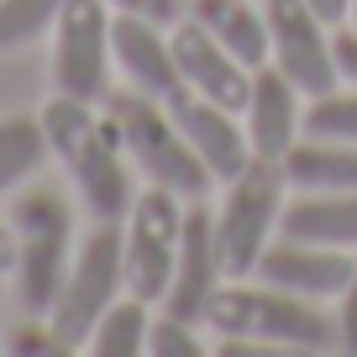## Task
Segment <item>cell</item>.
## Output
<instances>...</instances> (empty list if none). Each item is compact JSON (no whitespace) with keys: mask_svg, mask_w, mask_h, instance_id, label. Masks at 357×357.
<instances>
[{"mask_svg":"<svg viewBox=\"0 0 357 357\" xmlns=\"http://www.w3.org/2000/svg\"><path fill=\"white\" fill-rule=\"evenodd\" d=\"M279 236L357 252V190H289Z\"/></svg>","mask_w":357,"mask_h":357,"instance_id":"obj_16","label":"cell"},{"mask_svg":"<svg viewBox=\"0 0 357 357\" xmlns=\"http://www.w3.org/2000/svg\"><path fill=\"white\" fill-rule=\"evenodd\" d=\"M352 268H357V252L300 242V236H273L268 252L257 257L252 279L273 284V289H289V294H305V300H342V289L352 284Z\"/></svg>","mask_w":357,"mask_h":357,"instance_id":"obj_12","label":"cell"},{"mask_svg":"<svg viewBox=\"0 0 357 357\" xmlns=\"http://www.w3.org/2000/svg\"><path fill=\"white\" fill-rule=\"evenodd\" d=\"M226 268H221V247H215V215L205 200L184 205V236H178V263H174V284L163 294L168 315H184V321L200 326L211 294L221 289Z\"/></svg>","mask_w":357,"mask_h":357,"instance_id":"obj_13","label":"cell"},{"mask_svg":"<svg viewBox=\"0 0 357 357\" xmlns=\"http://www.w3.org/2000/svg\"><path fill=\"white\" fill-rule=\"evenodd\" d=\"M336 74L342 84H357V26H336Z\"/></svg>","mask_w":357,"mask_h":357,"instance_id":"obj_27","label":"cell"},{"mask_svg":"<svg viewBox=\"0 0 357 357\" xmlns=\"http://www.w3.org/2000/svg\"><path fill=\"white\" fill-rule=\"evenodd\" d=\"M242 126H247V142H252L257 158L284 163V153L305 137V89L294 84L289 74H279L273 63L252 68V89H247V105H242Z\"/></svg>","mask_w":357,"mask_h":357,"instance_id":"obj_14","label":"cell"},{"mask_svg":"<svg viewBox=\"0 0 357 357\" xmlns=\"http://www.w3.org/2000/svg\"><path fill=\"white\" fill-rule=\"evenodd\" d=\"M184 195L163 184H142L132 211L121 215V263H126V289L142 294L147 305H163L178 263V236H184Z\"/></svg>","mask_w":357,"mask_h":357,"instance_id":"obj_7","label":"cell"},{"mask_svg":"<svg viewBox=\"0 0 357 357\" xmlns=\"http://www.w3.org/2000/svg\"><path fill=\"white\" fill-rule=\"evenodd\" d=\"M111 26H116V11L105 0H68L63 6V16L53 26V89L58 95L105 105L111 68H116Z\"/></svg>","mask_w":357,"mask_h":357,"instance_id":"obj_8","label":"cell"},{"mask_svg":"<svg viewBox=\"0 0 357 357\" xmlns=\"http://www.w3.org/2000/svg\"><path fill=\"white\" fill-rule=\"evenodd\" d=\"M47 132H43V116H0V195H11L16 184L37 174L47 163Z\"/></svg>","mask_w":357,"mask_h":357,"instance_id":"obj_20","label":"cell"},{"mask_svg":"<svg viewBox=\"0 0 357 357\" xmlns=\"http://www.w3.org/2000/svg\"><path fill=\"white\" fill-rule=\"evenodd\" d=\"M200 326L215 331V342L242 336V342H263L284 357L336 352L342 347V326L326 310V300H305V294L273 289L263 279H221V289L211 294Z\"/></svg>","mask_w":357,"mask_h":357,"instance_id":"obj_2","label":"cell"},{"mask_svg":"<svg viewBox=\"0 0 357 357\" xmlns=\"http://www.w3.org/2000/svg\"><path fill=\"white\" fill-rule=\"evenodd\" d=\"M126 294V263H121V221H95L74 242L68 273L58 284V300L47 310V326L58 331V342L68 352L89 342L95 321Z\"/></svg>","mask_w":357,"mask_h":357,"instance_id":"obj_6","label":"cell"},{"mask_svg":"<svg viewBox=\"0 0 357 357\" xmlns=\"http://www.w3.org/2000/svg\"><path fill=\"white\" fill-rule=\"evenodd\" d=\"M284 200H289V178L273 158H252L236 178L221 184V200L211 205V215H215V247H221L226 279H252L257 257L279 236Z\"/></svg>","mask_w":357,"mask_h":357,"instance_id":"obj_4","label":"cell"},{"mask_svg":"<svg viewBox=\"0 0 357 357\" xmlns=\"http://www.w3.org/2000/svg\"><path fill=\"white\" fill-rule=\"evenodd\" d=\"M111 53L121 68L126 84H137L142 95L168 100L178 89V63H174V43H168V26L142 22V16H116L111 26Z\"/></svg>","mask_w":357,"mask_h":357,"instance_id":"obj_15","label":"cell"},{"mask_svg":"<svg viewBox=\"0 0 357 357\" xmlns=\"http://www.w3.org/2000/svg\"><path fill=\"white\" fill-rule=\"evenodd\" d=\"M305 137L357 142V84H336L315 100H305Z\"/></svg>","mask_w":357,"mask_h":357,"instance_id":"obj_22","label":"cell"},{"mask_svg":"<svg viewBox=\"0 0 357 357\" xmlns=\"http://www.w3.org/2000/svg\"><path fill=\"white\" fill-rule=\"evenodd\" d=\"M11 268H16V226L0 221V279H11Z\"/></svg>","mask_w":357,"mask_h":357,"instance_id":"obj_28","label":"cell"},{"mask_svg":"<svg viewBox=\"0 0 357 357\" xmlns=\"http://www.w3.org/2000/svg\"><path fill=\"white\" fill-rule=\"evenodd\" d=\"M205 326L184 321V315H153V326H147V352L153 357H200L205 342H200Z\"/></svg>","mask_w":357,"mask_h":357,"instance_id":"obj_23","label":"cell"},{"mask_svg":"<svg viewBox=\"0 0 357 357\" xmlns=\"http://www.w3.org/2000/svg\"><path fill=\"white\" fill-rule=\"evenodd\" d=\"M347 26H357V0H352V11H347Z\"/></svg>","mask_w":357,"mask_h":357,"instance_id":"obj_30","label":"cell"},{"mask_svg":"<svg viewBox=\"0 0 357 357\" xmlns=\"http://www.w3.org/2000/svg\"><path fill=\"white\" fill-rule=\"evenodd\" d=\"M336 326H342V352H357V268H352V284L336 300Z\"/></svg>","mask_w":357,"mask_h":357,"instance_id":"obj_26","label":"cell"},{"mask_svg":"<svg viewBox=\"0 0 357 357\" xmlns=\"http://www.w3.org/2000/svg\"><path fill=\"white\" fill-rule=\"evenodd\" d=\"M63 6L68 0H0V53H16V47L53 37Z\"/></svg>","mask_w":357,"mask_h":357,"instance_id":"obj_21","label":"cell"},{"mask_svg":"<svg viewBox=\"0 0 357 357\" xmlns=\"http://www.w3.org/2000/svg\"><path fill=\"white\" fill-rule=\"evenodd\" d=\"M11 226H16V268H11L16 305L26 315H47L68 273V257H74L68 200L58 190H26L11 205Z\"/></svg>","mask_w":357,"mask_h":357,"instance_id":"obj_5","label":"cell"},{"mask_svg":"<svg viewBox=\"0 0 357 357\" xmlns=\"http://www.w3.org/2000/svg\"><path fill=\"white\" fill-rule=\"evenodd\" d=\"M168 111H174V121H178V132H184V142L195 147V158L211 168L215 190H221L226 178H236V174H242V168L257 158L252 142H247L242 111H226V105L205 100V95H195V89H184V84L168 95Z\"/></svg>","mask_w":357,"mask_h":357,"instance_id":"obj_11","label":"cell"},{"mask_svg":"<svg viewBox=\"0 0 357 357\" xmlns=\"http://www.w3.org/2000/svg\"><path fill=\"white\" fill-rule=\"evenodd\" d=\"M6 352L11 357H58V352H68V347L58 342L47 315H26V326H16V331L6 336Z\"/></svg>","mask_w":357,"mask_h":357,"instance_id":"obj_24","label":"cell"},{"mask_svg":"<svg viewBox=\"0 0 357 357\" xmlns=\"http://www.w3.org/2000/svg\"><path fill=\"white\" fill-rule=\"evenodd\" d=\"M168 43H174V63H178V84L184 89L226 105V111H242L247 105L252 68H247L200 16H178V22L168 26Z\"/></svg>","mask_w":357,"mask_h":357,"instance_id":"obj_10","label":"cell"},{"mask_svg":"<svg viewBox=\"0 0 357 357\" xmlns=\"http://www.w3.org/2000/svg\"><path fill=\"white\" fill-rule=\"evenodd\" d=\"M279 168L289 178V190H357V142L300 137Z\"/></svg>","mask_w":357,"mask_h":357,"instance_id":"obj_17","label":"cell"},{"mask_svg":"<svg viewBox=\"0 0 357 357\" xmlns=\"http://www.w3.org/2000/svg\"><path fill=\"white\" fill-rule=\"evenodd\" d=\"M268 16V63L305 89V100L342 84L336 74V26L315 16L310 0H263Z\"/></svg>","mask_w":357,"mask_h":357,"instance_id":"obj_9","label":"cell"},{"mask_svg":"<svg viewBox=\"0 0 357 357\" xmlns=\"http://www.w3.org/2000/svg\"><path fill=\"white\" fill-rule=\"evenodd\" d=\"M147 326H153V305L126 289L121 300L95 321L84 352H95V357H137V352H147Z\"/></svg>","mask_w":357,"mask_h":357,"instance_id":"obj_19","label":"cell"},{"mask_svg":"<svg viewBox=\"0 0 357 357\" xmlns=\"http://www.w3.org/2000/svg\"><path fill=\"white\" fill-rule=\"evenodd\" d=\"M43 132H47V153L68 168L79 200L89 205L95 221H121L137 200V168L126 158L121 137H116L105 105L95 100H74V95H47L43 111Z\"/></svg>","mask_w":357,"mask_h":357,"instance_id":"obj_1","label":"cell"},{"mask_svg":"<svg viewBox=\"0 0 357 357\" xmlns=\"http://www.w3.org/2000/svg\"><path fill=\"white\" fill-rule=\"evenodd\" d=\"M105 116H111V126H116V137H121V147H126V158H132L142 184H163V190L184 195V200H205L215 190L211 168L184 142L168 100L142 95L137 84H111Z\"/></svg>","mask_w":357,"mask_h":357,"instance_id":"obj_3","label":"cell"},{"mask_svg":"<svg viewBox=\"0 0 357 357\" xmlns=\"http://www.w3.org/2000/svg\"><path fill=\"white\" fill-rule=\"evenodd\" d=\"M190 16H200L247 68L268 63V16L257 0H190Z\"/></svg>","mask_w":357,"mask_h":357,"instance_id":"obj_18","label":"cell"},{"mask_svg":"<svg viewBox=\"0 0 357 357\" xmlns=\"http://www.w3.org/2000/svg\"><path fill=\"white\" fill-rule=\"evenodd\" d=\"M315 16H326L331 26H347V11H352V0H310Z\"/></svg>","mask_w":357,"mask_h":357,"instance_id":"obj_29","label":"cell"},{"mask_svg":"<svg viewBox=\"0 0 357 357\" xmlns=\"http://www.w3.org/2000/svg\"><path fill=\"white\" fill-rule=\"evenodd\" d=\"M116 16H142V22L174 26L178 16H190V0H105Z\"/></svg>","mask_w":357,"mask_h":357,"instance_id":"obj_25","label":"cell"}]
</instances>
